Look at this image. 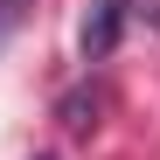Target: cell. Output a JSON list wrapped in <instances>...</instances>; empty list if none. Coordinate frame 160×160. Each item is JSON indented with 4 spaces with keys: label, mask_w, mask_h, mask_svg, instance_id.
I'll list each match as a JSON object with an SVG mask.
<instances>
[{
    "label": "cell",
    "mask_w": 160,
    "mask_h": 160,
    "mask_svg": "<svg viewBox=\"0 0 160 160\" xmlns=\"http://www.w3.org/2000/svg\"><path fill=\"white\" fill-rule=\"evenodd\" d=\"M42 160H56V153H42Z\"/></svg>",
    "instance_id": "5"
},
{
    "label": "cell",
    "mask_w": 160,
    "mask_h": 160,
    "mask_svg": "<svg viewBox=\"0 0 160 160\" xmlns=\"http://www.w3.org/2000/svg\"><path fill=\"white\" fill-rule=\"evenodd\" d=\"M125 0H91V14H84V28H77V49H84V63H104L118 49V35H125Z\"/></svg>",
    "instance_id": "1"
},
{
    "label": "cell",
    "mask_w": 160,
    "mask_h": 160,
    "mask_svg": "<svg viewBox=\"0 0 160 160\" xmlns=\"http://www.w3.org/2000/svg\"><path fill=\"white\" fill-rule=\"evenodd\" d=\"M28 21V0H0V49H7V35Z\"/></svg>",
    "instance_id": "3"
},
{
    "label": "cell",
    "mask_w": 160,
    "mask_h": 160,
    "mask_svg": "<svg viewBox=\"0 0 160 160\" xmlns=\"http://www.w3.org/2000/svg\"><path fill=\"white\" fill-rule=\"evenodd\" d=\"M125 7H132V14H139V21H146V28H160V0H125Z\"/></svg>",
    "instance_id": "4"
},
{
    "label": "cell",
    "mask_w": 160,
    "mask_h": 160,
    "mask_svg": "<svg viewBox=\"0 0 160 160\" xmlns=\"http://www.w3.org/2000/svg\"><path fill=\"white\" fill-rule=\"evenodd\" d=\"M98 112H104V84H77V91H63V104H56V118H63L70 139H91V132H98Z\"/></svg>",
    "instance_id": "2"
}]
</instances>
